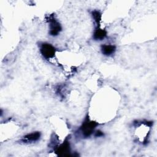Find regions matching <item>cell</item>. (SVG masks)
I'll use <instances>...</instances> for the list:
<instances>
[{
  "mask_svg": "<svg viewBox=\"0 0 157 157\" xmlns=\"http://www.w3.org/2000/svg\"><path fill=\"white\" fill-rule=\"evenodd\" d=\"M39 51L42 56L46 59H50L54 58L56 49L51 44L47 42H42L39 45Z\"/></svg>",
  "mask_w": 157,
  "mask_h": 157,
  "instance_id": "cell-2",
  "label": "cell"
},
{
  "mask_svg": "<svg viewBox=\"0 0 157 157\" xmlns=\"http://www.w3.org/2000/svg\"><path fill=\"white\" fill-rule=\"evenodd\" d=\"M55 152L59 156H69L71 153L70 142L67 139L56 148Z\"/></svg>",
  "mask_w": 157,
  "mask_h": 157,
  "instance_id": "cell-4",
  "label": "cell"
},
{
  "mask_svg": "<svg viewBox=\"0 0 157 157\" xmlns=\"http://www.w3.org/2000/svg\"><path fill=\"white\" fill-rule=\"evenodd\" d=\"M47 20L49 24V34L53 37L58 36L62 30L61 24L53 15H50Z\"/></svg>",
  "mask_w": 157,
  "mask_h": 157,
  "instance_id": "cell-3",
  "label": "cell"
},
{
  "mask_svg": "<svg viewBox=\"0 0 157 157\" xmlns=\"http://www.w3.org/2000/svg\"><path fill=\"white\" fill-rule=\"evenodd\" d=\"M91 15L94 22L96 23L97 26H100V22L102 19V13L98 10H94L91 12Z\"/></svg>",
  "mask_w": 157,
  "mask_h": 157,
  "instance_id": "cell-8",
  "label": "cell"
},
{
  "mask_svg": "<svg viewBox=\"0 0 157 157\" xmlns=\"http://www.w3.org/2000/svg\"><path fill=\"white\" fill-rule=\"evenodd\" d=\"M98 125V123L97 122L91 120L89 118L86 117L80 127V131H81L82 136L84 137L87 138L90 137L94 133L96 127Z\"/></svg>",
  "mask_w": 157,
  "mask_h": 157,
  "instance_id": "cell-1",
  "label": "cell"
},
{
  "mask_svg": "<svg viewBox=\"0 0 157 157\" xmlns=\"http://www.w3.org/2000/svg\"><path fill=\"white\" fill-rule=\"evenodd\" d=\"M107 36V31L100 28V26H96L94 30L93 38L95 40H104Z\"/></svg>",
  "mask_w": 157,
  "mask_h": 157,
  "instance_id": "cell-6",
  "label": "cell"
},
{
  "mask_svg": "<svg viewBox=\"0 0 157 157\" xmlns=\"http://www.w3.org/2000/svg\"><path fill=\"white\" fill-rule=\"evenodd\" d=\"M41 137V133L39 131H34L25 135L20 141L24 144H32L37 142Z\"/></svg>",
  "mask_w": 157,
  "mask_h": 157,
  "instance_id": "cell-5",
  "label": "cell"
},
{
  "mask_svg": "<svg viewBox=\"0 0 157 157\" xmlns=\"http://www.w3.org/2000/svg\"><path fill=\"white\" fill-rule=\"evenodd\" d=\"M116 50H117L116 46L112 44H104L101 45V50L102 53L106 56H110L113 54H114Z\"/></svg>",
  "mask_w": 157,
  "mask_h": 157,
  "instance_id": "cell-7",
  "label": "cell"
},
{
  "mask_svg": "<svg viewBox=\"0 0 157 157\" xmlns=\"http://www.w3.org/2000/svg\"><path fill=\"white\" fill-rule=\"evenodd\" d=\"M94 136L96 137H102L104 136L103 132H102L100 130H97V131H94Z\"/></svg>",
  "mask_w": 157,
  "mask_h": 157,
  "instance_id": "cell-9",
  "label": "cell"
}]
</instances>
